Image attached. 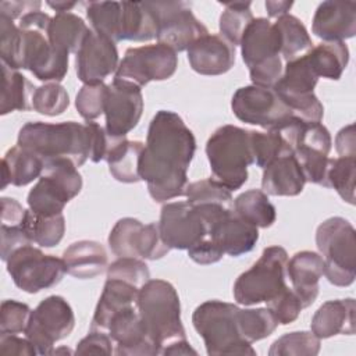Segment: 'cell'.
Listing matches in <instances>:
<instances>
[{
    "label": "cell",
    "mask_w": 356,
    "mask_h": 356,
    "mask_svg": "<svg viewBox=\"0 0 356 356\" xmlns=\"http://www.w3.org/2000/svg\"><path fill=\"white\" fill-rule=\"evenodd\" d=\"M120 60L115 42L90 29L76 53V75L83 83L104 82L117 72Z\"/></svg>",
    "instance_id": "obj_20"
},
{
    "label": "cell",
    "mask_w": 356,
    "mask_h": 356,
    "mask_svg": "<svg viewBox=\"0 0 356 356\" xmlns=\"http://www.w3.org/2000/svg\"><path fill=\"white\" fill-rule=\"evenodd\" d=\"M85 6L92 31L120 42L122 1H89Z\"/></svg>",
    "instance_id": "obj_38"
},
{
    "label": "cell",
    "mask_w": 356,
    "mask_h": 356,
    "mask_svg": "<svg viewBox=\"0 0 356 356\" xmlns=\"http://www.w3.org/2000/svg\"><path fill=\"white\" fill-rule=\"evenodd\" d=\"M139 316L161 350L179 339H186L181 320L179 296L172 284L164 280H149L138 296Z\"/></svg>",
    "instance_id": "obj_5"
},
{
    "label": "cell",
    "mask_w": 356,
    "mask_h": 356,
    "mask_svg": "<svg viewBox=\"0 0 356 356\" xmlns=\"http://www.w3.org/2000/svg\"><path fill=\"white\" fill-rule=\"evenodd\" d=\"M261 189L271 196H296L306 184L303 171L293 154L273 160L263 168Z\"/></svg>",
    "instance_id": "obj_27"
},
{
    "label": "cell",
    "mask_w": 356,
    "mask_h": 356,
    "mask_svg": "<svg viewBox=\"0 0 356 356\" xmlns=\"http://www.w3.org/2000/svg\"><path fill=\"white\" fill-rule=\"evenodd\" d=\"M42 3L40 1H31V0H22V1H1L0 3V15L7 17L10 19L22 18L25 14L31 11L40 10Z\"/></svg>",
    "instance_id": "obj_58"
},
{
    "label": "cell",
    "mask_w": 356,
    "mask_h": 356,
    "mask_svg": "<svg viewBox=\"0 0 356 356\" xmlns=\"http://www.w3.org/2000/svg\"><path fill=\"white\" fill-rule=\"evenodd\" d=\"M1 102L0 114L6 115L15 110L28 111L32 108V97L36 90L33 83L17 70L1 64Z\"/></svg>",
    "instance_id": "obj_31"
},
{
    "label": "cell",
    "mask_w": 356,
    "mask_h": 356,
    "mask_svg": "<svg viewBox=\"0 0 356 356\" xmlns=\"http://www.w3.org/2000/svg\"><path fill=\"white\" fill-rule=\"evenodd\" d=\"M355 177L356 157H338L331 160L327 175L328 188H334L349 204H355Z\"/></svg>",
    "instance_id": "obj_46"
},
{
    "label": "cell",
    "mask_w": 356,
    "mask_h": 356,
    "mask_svg": "<svg viewBox=\"0 0 356 356\" xmlns=\"http://www.w3.org/2000/svg\"><path fill=\"white\" fill-rule=\"evenodd\" d=\"M231 108L239 121L259 125L267 131L293 115L274 88L256 85L239 88L232 96Z\"/></svg>",
    "instance_id": "obj_16"
},
{
    "label": "cell",
    "mask_w": 356,
    "mask_h": 356,
    "mask_svg": "<svg viewBox=\"0 0 356 356\" xmlns=\"http://www.w3.org/2000/svg\"><path fill=\"white\" fill-rule=\"evenodd\" d=\"M250 1L224 3L225 10L220 15V35L234 46L241 44L245 29L253 21Z\"/></svg>",
    "instance_id": "obj_40"
},
{
    "label": "cell",
    "mask_w": 356,
    "mask_h": 356,
    "mask_svg": "<svg viewBox=\"0 0 356 356\" xmlns=\"http://www.w3.org/2000/svg\"><path fill=\"white\" fill-rule=\"evenodd\" d=\"M335 149L339 157H356V136L353 124L343 127L337 134Z\"/></svg>",
    "instance_id": "obj_59"
},
{
    "label": "cell",
    "mask_w": 356,
    "mask_h": 356,
    "mask_svg": "<svg viewBox=\"0 0 356 356\" xmlns=\"http://www.w3.org/2000/svg\"><path fill=\"white\" fill-rule=\"evenodd\" d=\"M320 338L312 331H293L275 339L270 356H316L320 352Z\"/></svg>",
    "instance_id": "obj_43"
},
{
    "label": "cell",
    "mask_w": 356,
    "mask_h": 356,
    "mask_svg": "<svg viewBox=\"0 0 356 356\" xmlns=\"http://www.w3.org/2000/svg\"><path fill=\"white\" fill-rule=\"evenodd\" d=\"M108 335L115 345V355L122 356H156L160 355L159 345L147 332L138 306L127 307L115 313L110 321Z\"/></svg>",
    "instance_id": "obj_19"
},
{
    "label": "cell",
    "mask_w": 356,
    "mask_h": 356,
    "mask_svg": "<svg viewBox=\"0 0 356 356\" xmlns=\"http://www.w3.org/2000/svg\"><path fill=\"white\" fill-rule=\"evenodd\" d=\"M156 33V19L145 1H122L120 40L146 42Z\"/></svg>",
    "instance_id": "obj_32"
},
{
    "label": "cell",
    "mask_w": 356,
    "mask_h": 356,
    "mask_svg": "<svg viewBox=\"0 0 356 356\" xmlns=\"http://www.w3.org/2000/svg\"><path fill=\"white\" fill-rule=\"evenodd\" d=\"M316 245L324 260V275L335 286H349L356 278V232L342 217H330L316 231Z\"/></svg>",
    "instance_id": "obj_8"
},
{
    "label": "cell",
    "mask_w": 356,
    "mask_h": 356,
    "mask_svg": "<svg viewBox=\"0 0 356 356\" xmlns=\"http://www.w3.org/2000/svg\"><path fill=\"white\" fill-rule=\"evenodd\" d=\"M6 263L14 284L28 293L56 286L67 273L63 259L44 254L32 245L17 249Z\"/></svg>",
    "instance_id": "obj_12"
},
{
    "label": "cell",
    "mask_w": 356,
    "mask_h": 356,
    "mask_svg": "<svg viewBox=\"0 0 356 356\" xmlns=\"http://www.w3.org/2000/svg\"><path fill=\"white\" fill-rule=\"evenodd\" d=\"M108 246L118 257L146 260L161 259L171 250L161 238L159 222L145 225L132 217H125L115 222L108 235Z\"/></svg>",
    "instance_id": "obj_15"
},
{
    "label": "cell",
    "mask_w": 356,
    "mask_h": 356,
    "mask_svg": "<svg viewBox=\"0 0 356 356\" xmlns=\"http://www.w3.org/2000/svg\"><path fill=\"white\" fill-rule=\"evenodd\" d=\"M242 60L249 68L252 85L274 88L284 65L277 28L267 18H253L241 39Z\"/></svg>",
    "instance_id": "obj_7"
},
{
    "label": "cell",
    "mask_w": 356,
    "mask_h": 356,
    "mask_svg": "<svg viewBox=\"0 0 356 356\" xmlns=\"http://www.w3.org/2000/svg\"><path fill=\"white\" fill-rule=\"evenodd\" d=\"M63 261L70 275L79 280H90L108 268V254L104 246L96 241H78L63 253Z\"/></svg>",
    "instance_id": "obj_25"
},
{
    "label": "cell",
    "mask_w": 356,
    "mask_h": 356,
    "mask_svg": "<svg viewBox=\"0 0 356 356\" xmlns=\"http://www.w3.org/2000/svg\"><path fill=\"white\" fill-rule=\"evenodd\" d=\"M196 353L197 352L191 346V343L186 339L175 341V342L167 345L161 350V355H196Z\"/></svg>",
    "instance_id": "obj_60"
},
{
    "label": "cell",
    "mask_w": 356,
    "mask_h": 356,
    "mask_svg": "<svg viewBox=\"0 0 356 356\" xmlns=\"http://www.w3.org/2000/svg\"><path fill=\"white\" fill-rule=\"evenodd\" d=\"M51 17L40 10L19 18L24 35V70H29L39 81L60 82L68 71V53L56 49L47 38Z\"/></svg>",
    "instance_id": "obj_6"
},
{
    "label": "cell",
    "mask_w": 356,
    "mask_h": 356,
    "mask_svg": "<svg viewBox=\"0 0 356 356\" xmlns=\"http://www.w3.org/2000/svg\"><path fill=\"white\" fill-rule=\"evenodd\" d=\"M274 26L280 36L281 56L286 63L307 54L313 49V42L307 29L295 15L285 14L277 18Z\"/></svg>",
    "instance_id": "obj_37"
},
{
    "label": "cell",
    "mask_w": 356,
    "mask_h": 356,
    "mask_svg": "<svg viewBox=\"0 0 356 356\" xmlns=\"http://www.w3.org/2000/svg\"><path fill=\"white\" fill-rule=\"evenodd\" d=\"M139 288L115 278H107L95 309L90 330L107 331L113 316L127 307L138 306Z\"/></svg>",
    "instance_id": "obj_28"
},
{
    "label": "cell",
    "mask_w": 356,
    "mask_h": 356,
    "mask_svg": "<svg viewBox=\"0 0 356 356\" xmlns=\"http://www.w3.org/2000/svg\"><path fill=\"white\" fill-rule=\"evenodd\" d=\"M26 211L19 202L13 197H1V225L25 227Z\"/></svg>",
    "instance_id": "obj_57"
},
{
    "label": "cell",
    "mask_w": 356,
    "mask_h": 356,
    "mask_svg": "<svg viewBox=\"0 0 356 356\" xmlns=\"http://www.w3.org/2000/svg\"><path fill=\"white\" fill-rule=\"evenodd\" d=\"M195 150V135L184 120L170 110L157 111L149 124L139 160L140 181L147 184L153 200L167 202L185 196Z\"/></svg>",
    "instance_id": "obj_1"
},
{
    "label": "cell",
    "mask_w": 356,
    "mask_h": 356,
    "mask_svg": "<svg viewBox=\"0 0 356 356\" xmlns=\"http://www.w3.org/2000/svg\"><path fill=\"white\" fill-rule=\"evenodd\" d=\"M318 76L310 65L306 54L288 61L274 90L291 108L293 115L312 122H321L324 107L314 95Z\"/></svg>",
    "instance_id": "obj_10"
},
{
    "label": "cell",
    "mask_w": 356,
    "mask_h": 356,
    "mask_svg": "<svg viewBox=\"0 0 356 356\" xmlns=\"http://www.w3.org/2000/svg\"><path fill=\"white\" fill-rule=\"evenodd\" d=\"M232 210L242 220L257 228H268L275 222L277 211L268 196L259 189H249L232 202Z\"/></svg>",
    "instance_id": "obj_36"
},
{
    "label": "cell",
    "mask_w": 356,
    "mask_h": 356,
    "mask_svg": "<svg viewBox=\"0 0 356 356\" xmlns=\"http://www.w3.org/2000/svg\"><path fill=\"white\" fill-rule=\"evenodd\" d=\"M0 353L1 355H18V356H35L38 355L31 341L19 338L15 334L0 332Z\"/></svg>",
    "instance_id": "obj_55"
},
{
    "label": "cell",
    "mask_w": 356,
    "mask_h": 356,
    "mask_svg": "<svg viewBox=\"0 0 356 356\" xmlns=\"http://www.w3.org/2000/svg\"><path fill=\"white\" fill-rule=\"evenodd\" d=\"M43 170L44 160L40 156L17 145L8 149L1 160V189L7 185L25 186L40 178Z\"/></svg>",
    "instance_id": "obj_29"
},
{
    "label": "cell",
    "mask_w": 356,
    "mask_h": 356,
    "mask_svg": "<svg viewBox=\"0 0 356 356\" xmlns=\"http://www.w3.org/2000/svg\"><path fill=\"white\" fill-rule=\"evenodd\" d=\"M355 299H335L323 303L312 318V332L320 339L355 334Z\"/></svg>",
    "instance_id": "obj_26"
},
{
    "label": "cell",
    "mask_w": 356,
    "mask_h": 356,
    "mask_svg": "<svg viewBox=\"0 0 356 356\" xmlns=\"http://www.w3.org/2000/svg\"><path fill=\"white\" fill-rule=\"evenodd\" d=\"M313 33L323 42H343L356 33V3L327 0L313 17Z\"/></svg>",
    "instance_id": "obj_21"
},
{
    "label": "cell",
    "mask_w": 356,
    "mask_h": 356,
    "mask_svg": "<svg viewBox=\"0 0 356 356\" xmlns=\"http://www.w3.org/2000/svg\"><path fill=\"white\" fill-rule=\"evenodd\" d=\"M31 307L26 303L7 299L3 300L0 307V332L4 334H19L25 332L29 318Z\"/></svg>",
    "instance_id": "obj_51"
},
{
    "label": "cell",
    "mask_w": 356,
    "mask_h": 356,
    "mask_svg": "<svg viewBox=\"0 0 356 356\" xmlns=\"http://www.w3.org/2000/svg\"><path fill=\"white\" fill-rule=\"evenodd\" d=\"M70 106L67 89L57 82H49L36 88L32 97V108L39 114L56 117L63 114Z\"/></svg>",
    "instance_id": "obj_47"
},
{
    "label": "cell",
    "mask_w": 356,
    "mask_h": 356,
    "mask_svg": "<svg viewBox=\"0 0 356 356\" xmlns=\"http://www.w3.org/2000/svg\"><path fill=\"white\" fill-rule=\"evenodd\" d=\"M195 330L203 338L207 355H256L239 327V307L222 300L199 305L192 316Z\"/></svg>",
    "instance_id": "obj_4"
},
{
    "label": "cell",
    "mask_w": 356,
    "mask_h": 356,
    "mask_svg": "<svg viewBox=\"0 0 356 356\" xmlns=\"http://www.w3.org/2000/svg\"><path fill=\"white\" fill-rule=\"evenodd\" d=\"M159 229L170 249H191L209 236V225L195 206L171 202L161 207Z\"/></svg>",
    "instance_id": "obj_17"
},
{
    "label": "cell",
    "mask_w": 356,
    "mask_h": 356,
    "mask_svg": "<svg viewBox=\"0 0 356 356\" xmlns=\"http://www.w3.org/2000/svg\"><path fill=\"white\" fill-rule=\"evenodd\" d=\"M206 154L216 181L231 192L242 188L248 167L254 164L252 131L229 124L217 128L206 143Z\"/></svg>",
    "instance_id": "obj_3"
},
{
    "label": "cell",
    "mask_w": 356,
    "mask_h": 356,
    "mask_svg": "<svg viewBox=\"0 0 356 356\" xmlns=\"http://www.w3.org/2000/svg\"><path fill=\"white\" fill-rule=\"evenodd\" d=\"M25 229L32 241L42 248H53L60 243L65 232V220L63 214L39 216L32 210L26 211Z\"/></svg>",
    "instance_id": "obj_39"
},
{
    "label": "cell",
    "mask_w": 356,
    "mask_h": 356,
    "mask_svg": "<svg viewBox=\"0 0 356 356\" xmlns=\"http://www.w3.org/2000/svg\"><path fill=\"white\" fill-rule=\"evenodd\" d=\"M49 7L56 10L57 13H70L78 3L76 1H46Z\"/></svg>",
    "instance_id": "obj_62"
},
{
    "label": "cell",
    "mask_w": 356,
    "mask_h": 356,
    "mask_svg": "<svg viewBox=\"0 0 356 356\" xmlns=\"http://www.w3.org/2000/svg\"><path fill=\"white\" fill-rule=\"evenodd\" d=\"M188 61L202 75H221L235 64V46L221 35L207 33L188 49Z\"/></svg>",
    "instance_id": "obj_22"
},
{
    "label": "cell",
    "mask_w": 356,
    "mask_h": 356,
    "mask_svg": "<svg viewBox=\"0 0 356 356\" xmlns=\"http://www.w3.org/2000/svg\"><path fill=\"white\" fill-rule=\"evenodd\" d=\"M74 325L75 316L70 303L63 296L51 295L32 310L24 334L38 355H51L54 343L67 338Z\"/></svg>",
    "instance_id": "obj_13"
},
{
    "label": "cell",
    "mask_w": 356,
    "mask_h": 356,
    "mask_svg": "<svg viewBox=\"0 0 356 356\" xmlns=\"http://www.w3.org/2000/svg\"><path fill=\"white\" fill-rule=\"evenodd\" d=\"M317 76L338 81L349 63V49L345 42H323L306 54Z\"/></svg>",
    "instance_id": "obj_35"
},
{
    "label": "cell",
    "mask_w": 356,
    "mask_h": 356,
    "mask_svg": "<svg viewBox=\"0 0 356 356\" xmlns=\"http://www.w3.org/2000/svg\"><path fill=\"white\" fill-rule=\"evenodd\" d=\"M207 238L224 254L239 257L254 248L259 241V229L236 216L234 210H228L210 227Z\"/></svg>",
    "instance_id": "obj_23"
},
{
    "label": "cell",
    "mask_w": 356,
    "mask_h": 356,
    "mask_svg": "<svg viewBox=\"0 0 356 356\" xmlns=\"http://www.w3.org/2000/svg\"><path fill=\"white\" fill-rule=\"evenodd\" d=\"M324 275V260L321 254L312 250L295 253L286 264V277L292 289L300 299L303 307L314 303L318 295V281Z\"/></svg>",
    "instance_id": "obj_24"
},
{
    "label": "cell",
    "mask_w": 356,
    "mask_h": 356,
    "mask_svg": "<svg viewBox=\"0 0 356 356\" xmlns=\"http://www.w3.org/2000/svg\"><path fill=\"white\" fill-rule=\"evenodd\" d=\"M188 256L197 264H213L220 261L224 253L210 238H206L188 249Z\"/></svg>",
    "instance_id": "obj_56"
},
{
    "label": "cell",
    "mask_w": 356,
    "mask_h": 356,
    "mask_svg": "<svg viewBox=\"0 0 356 356\" xmlns=\"http://www.w3.org/2000/svg\"><path fill=\"white\" fill-rule=\"evenodd\" d=\"M252 150L254 164L260 168H264L278 157L292 154V149L275 129H268L267 132L252 131Z\"/></svg>",
    "instance_id": "obj_44"
},
{
    "label": "cell",
    "mask_w": 356,
    "mask_h": 356,
    "mask_svg": "<svg viewBox=\"0 0 356 356\" xmlns=\"http://www.w3.org/2000/svg\"><path fill=\"white\" fill-rule=\"evenodd\" d=\"M90 122L79 124L67 121L60 124L26 122L18 132L17 145L28 149L44 161L53 159H68L76 167L85 164L92 154Z\"/></svg>",
    "instance_id": "obj_2"
},
{
    "label": "cell",
    "mask_w": 356,
    "mask_h": 356,
    "mask_svg": "<svg viewBox=\"0 0 356 356\" xmlns=\"http://www.w3.org/2000/svg\"><path fill=\"white\" fill-rule=\"evenodd\" d=\"M1 260L7 261V259L19 248L32 245V241L24 225H1Z\"/></svg>",
    "instance_id": "obj_54"
},
{
    "label": "cell",
    "mask_w": 356,
    "mask_h": 356,
    "mask_svg": "<svg viewBox=\"0 0 356 356\" xmlns=\"http://www.w3.org/2000/svg\"><path fill=\"white\" fill-rule=\"evenodd\" d=\"M1 64L11 70H24V35L13 19L0 15Z\"/></svg>",
    "instance_id": "obj_41"
},
{
    "label": "cell",
    "mask_w": 356,
    "mask_h": 356,
    "mask_svg": "<svg viewBox=\"0 0 356 356\" xmlns=\"http://www.w3.org/2000/svg\"><path fill=\"white\" fill-rule=\"evenodd\" d=\"M143 111L140 86L117 79L108 85L104 106L106 129L113 136H127L139 122Z\"/></svg>",
    "instance_id": "obj_18"
},
{
    "label": "cell",
    "mask_w": 356,
    "mask_h": 356,
    "mask_svg": "<svg viewBox=\"0 0 356 356\" xmlns=\"http://www.w3.org/2000/svg\"><path fill=\"white\" fill-rule=\"evenodd\" d=\"M145 143L139 140H128L122 138L110 150L106 161L111 175L124 184H135L140 181L139 160L143 152Z\"/></svg>",
    "instance_id": "obj_34"
},
{
    "label": "cell",
    "mask_w": 356,
    "mask_h": 356,
    "mask_svg": "<svg viewBox=\"0 0 356 356\" xmlns=\"http://www.w3.org/2000/svg\"><path fill=\"white\" fill-rule=\"evenodd\" d=\"M107 278L121 280L140 289L150 280V271L140 259L118 257L108 266Z\"/></svg>",
    "instance_id": "obj_50"
},
{
    "label": "cell",
    "mask_w": 356,
    "mask_h": 356,
    "mask_svg": "<svg viewBox=\"0 0 356 356\" xmlns=\"http://www.w3.org/2000/svg\"><path fill=\"white\" fill-rule=\"evenodd\" d=\"M293 6L292 1H284V0H268L266 1V8L270 17L273 18H280L285 14H288V11L291 10V7Z\"/></svg>",
    "instance_id": "obj_61"
},
{
    "label": "cell",
    "mask_w": 356,
    "mask_h": 356,
    "mask_svg": "<svg viewBox=\"0 0 356 356\" xmlns=\"http://www.w3.org/2000/svg\"><path fill=\"white\" fill-rule=\"evenodd\" d=\"M239 327L243 338L253 343L270 337L278 327V321L268 307L239 309Z\"/></svg>",
    "instance_id": "obj_42"
},
{
    "label": "cell",
    "mask_w": 356,
    "mask_h": 356,
    "mask_svg": "<svg viewBox=\"0 0 356 356\" xmlns=\"http://www.w3.org/2000/svg\"><path fill=\"white\" fill-rule=\"evenodd\" d=\"M288 253L281 246H268L260 259L234 284V298L239 305L252 306L270 302L286 285Z\"/></svg>",
    "instance_id": "obj_9"
},
{
    "label": "cell",
    "mask_w": 356,
    "mask_h": 356,
    "mask_svg": "<svg viewBox=\"0 0 356 356\" xmlns=\"http://www.w3.org/2000/svg\"><path fill=\"white\" fill-rule=\"evenodd\" d=\"M177 67V51L171 47L161 43L146 44L131 47L125 51L114 78L132 82L142 88L152 81L171 78Z\"/></svg>",
    "instance_id": "obj_14"
},
{
    "label": "cell",
    "mask_w": 356,
    "mask_h": 356,
    "mask_svg": "<svg viewBox=\"0 0 356 356\" xmlns=\"http://www.w3.org/2000/svg\"><path fill=\"white\" fill-rule=\"evenodd\" d=\"M185 196L192 206L216 204L227 209H232V195L228 188L216 181L214 178L200 179L192 182L186 188Z\"/></svg>",
    "instance_id": "obj_45"
},
{
    "label": "cell",
    "mask_w": 356,
    "mask_h": 356,
    "mask_svg": "<svg viewBox=\"0 0 356 356\" xmlns=\"http://www.w3.org/2000/svg\"><path fill=\"white\" fill-rule=\"evenodd\" d=\"M156 24L157 43L174 51L188 50L197 39L209 33L207 28L193 15L188 1H145Z\"/></svg>",
    "instance_id": "obj_11"
},
{
    "label": "cell",
    "mask_w": 356,
    "mask_h": 356,
    "mask_svg": "<svg viewBox=\"0 0 356 356\" xmlns=\"http://www.w3.org/2000/svg\"><path fill=\"white\" fill-rule=\"evenodd\" d=\"M74 199L58 182L42 174L28 193V206L35 214L50 217L63 214L65 204Z\"/></svg>",
    "instance_id": "obj_33"
},
{
    "label": "cell",
    "mask_w": 356,
    "mask_h": 356,
    "mask_svg": "<svg viewBox=\"0 0 356 356\" xmlns=\"http://www.w3.org/2000/svg\"><path fill=\"white\" fill-rule=\"evenodd\" d=\"M58 353H72L68 348H60V349H53L51 355H58Z\"/></svg>",
    "instance_id": "obj_63"
},
{
    "label": "cell",
    "mask_w": 356,
    "mask_h": 356,
    "mask_svg": "<svg viewBox=\"0 0 356 356\" xmlns=\"http://www.w3.org/2000/svg\"><path fill=\"white\" fill-rule=\"evenodd\" d=\"M113 339L106 331L90 330V332L78 342L75 353L76 355H111L114 353L113 349Z\"/></svg>",
    "instance_id": "obj_53"
},
{
    "label": "cell",
    "mask_w": 356,
    "mask_h": 356,
    "mask_svg": "<svg viewBox=\"0 0 356 356\" xmlns=\"http://www.w3.org/2000/svg\"><path fill=\"white\" fill-rule=\"evenodd\" d=\"M293 156L303 171L306 182H312V184H317L324 188H328L327 175H328V170L332 160L328 157V154H324L313 149L298 147L293 150Z\"/></svg>",
    "instance_id": "obj_48"
},
{
    "label": "cell",
    "mask_w": 356,
    "mask_h": 356,
    "mask_svg": "<svg viewBox=\"0 0 356 356\" xmlns=\"http://www.w3.org/2000/svg\"><path fill=\"white\" fill-rule=\"evenodd\" d=\"M107 89L104 82L83 83L75 99V107L83 120L93 121L104 114Z\"/></svg>",
    "instance_id": "obj_49"
},
{
    "label": "cell",
    "mask_w": 356,
    "mask_h": 356,
    "mask_svg": "<svg viewBox=\"0 0 356 356\" xmlns=\"http://www.w3.org/2000/svg\"><path fill=\"white\" fill-rule=\"evenodd\" d=\"M90 32L86 22L74 13H57L49 25V42L65 53H78L85 38Z\"/></svg>",
    "instance_id": "obj_30"
},
{
    "label": "cell",
    "mask_w": 356,
    "mask_h": 356,
    "mask_svg": "<svg viewBox=\"0 0 356 356\" xmlns=\"http://www.w3.org/2000/svg\"><path fill=\"white\" fill-rule=\"evenodd\" d=\"M267 307L271 310L278 324L286 325L293 323L299 317L303 309V305L298 298V295L295 293V291L286 286L275 298L267 302Z\"/></svg>",
    "instance_id": "obj_52"
}]
</instances>
